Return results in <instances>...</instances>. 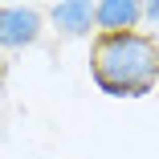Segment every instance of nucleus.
I'll return each instance as SVG.
<instances>
[{"label": "nucleus", "mask_w": 159, "mask_h": 159, "mask_svg": "<svg viewBox=\"0 0 159 159\" xmlns=\"http://www.w3.org/2000/svg\"><path fill=\"white\" fill-rule=\"evenodd\" d=\"M90 74L110 98H139L159 86V41L151 33H98L90 45Z\"/></svg>", "instance_id": "nucleus-1"}, {"label": "nucleus", "mask_w": 159, "mask_h": 159, "mask_svg": "<svg viewBox=\"0 0 159 159\" xmlns=\"http://www.w3.org/2000/svg\"><path fill=\"white\" fill-rule=\"evenodd\" d=\"M41 37V12L25 4H4L0 8V45L4 49H25Z\"/></svg>", "instance_id": "nucleus-2"}, {"label": "nucleus", "mask_w": 159, "mask_h": 159, "mask_svg": "<svg viewBox=\"0 0 159 159\" xmlns=\"http://www.w3.org/2000/svg\"><path fill=\"white\" fill-rule=\"evenodd\" d=\"M139 20H143L139 0H98L94 4V29L98 33H135Z\"/></svg>", "instance_id": "nucleus-3"}, {"label": "nucleus", "mask_w": 159, "mask_h": 159, "mask_svg": "<svg viewBox=\"0 0 159 159\" xmlns=\"http://www.w3.org/2000/svg\"><path fill=\"white\" fill-rule=\"evenodd\" d=\"M49 16H53L61 37H86L94 25V4L90 0H57L49 8Z\"/></svg>", "instance_id": "nucleus-4"}, {"label": "nucleus", "mask_w": 159, "mask_h": 159, "mask_svg": "<svg viewBox=\"0 0 159 159\" xmlns=\"http://www.w3.org/2000/svg\"><path fill=\"white\" fill-rule=\"evenodd\" d=\"M143 16L147 20H159V0H147V4H143Z\"/></svg>", "instance_id": "nucleus-5"}, {"label": "nucleus", "mask_w": 159, "mask_h": 159, "mask_svg": "<svg viewBox=\"0 0 159 159\" xmlns=\"http://www.w3.org/2000/svg\"><path fill=\"white\" fill-rule=\"evenodd\" d=\"M0 94H4V78H0Z\"/></svg>", "instance_id": "nucleus-6"}]
</instances>
